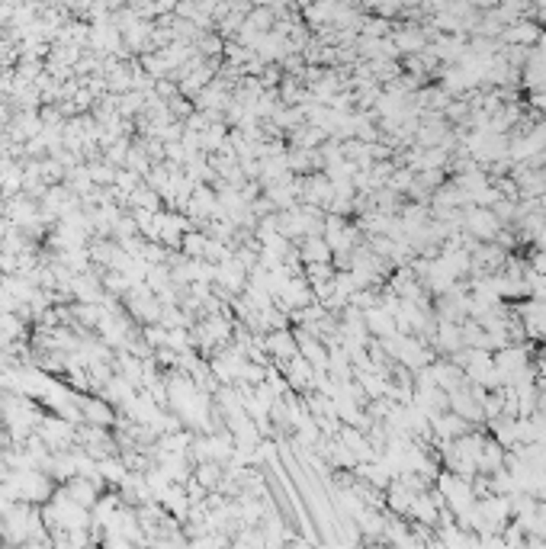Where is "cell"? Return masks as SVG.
I'll return each instance as SVG.
<instances>
[{"label": "cell", "instance_id": "cell-4", "mask_svg": "<svg viewBox=\"0 0 546 549\" xmlns=\"http://www.w3.org/2000/svg\"><path fill=\"white\" fill-rule=\"evenodd\" d=\"M267 347H270L273 357H280V360H289V357H296V353H299V347L293 344V337H289L286 331H277V334L270 337V344H267Z\"/></svg>", "mask_w": 546, "mask_h": 549}, {"label": "cell", "instance_id": "cell-3", "mask_svg": "<svg viewBox=\"0 0 546 549\" xmlns=\"http://www.w3.org/2000/svg\"><path fill=\"white\" fill-rule=\"evenodd\" d=\"M302 254L309 264H325V260L331 257V244H328L325 238H305Z\"/></svg>", "mask_w": 546, "mask_h": 549}, {"label": "cell", "instance_id": "cell-5", "mask_svg": "<svg viewBox=\"0 0 546 549\" xmlns=\"http://www.w3.org/2000/svg\"><path fill=\"white\" fill-rule=\"evenodd\" d=\"M197 482L203 488H213L215 482H219V466H215V463H203L197 469Z\"/></svg>", "mask_w": 546, "mask_h": 549}, {"label": "cell", "instance_id": "cell-2", "mask_svg": "<svg viewBox=\"0 0 546 549\" xmlns=\"http://www.w3.org/2000/svg\"><path fill=\"white\" fill-rule=\"evenodd\" d=\"M77 405H81V414L87 424H97V427L116 424V414L107 402H100V398H77Z\"/></svg>", "mask_w": 546, "mask_h": 549}, {"label": "cell", "instance_id": "cell-1", "mask_svg": "<svg viewBox=\"0 0 546 549\" xmlns=\"http://www.w3.org/2000/svg\"><path fill=\"white\" fill-rule=\"evenodd\" d=\"M463 225L472 238H479V241H492V238H498V231H501L498 215H495L488 206H476V203L463 212Z\"/></svg>", "mask_w": 546, "mask_h": 549}]
</instances>
